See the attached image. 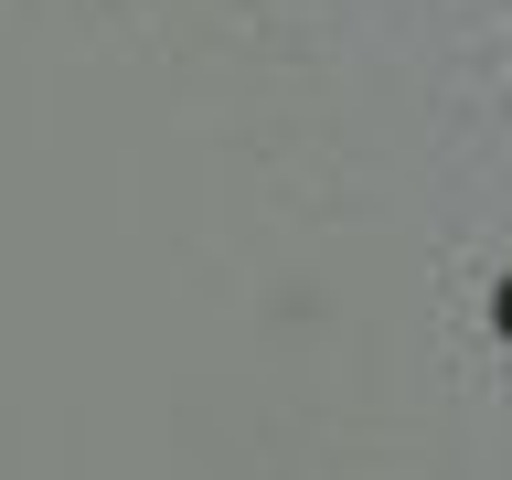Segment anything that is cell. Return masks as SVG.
I'll list each match as a JSON object with an SVG mask.
<instances>
[{
    "mask_svg": "<svg viewBox=\"0 0 512 480\" xmlns=\"http://www.w3.org/2000/svg\"><path fill=\"white\" fill-rule=\"evenodd\" d=\"M502 320H512V299H502Z\"/></svg>",
    "mask_w": 512,
    "mask_h": 480,
    "instance_id": "1",
    "label": "cell"
}]
</instances>
